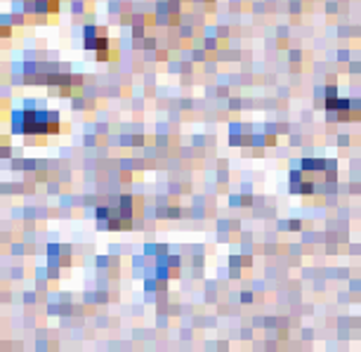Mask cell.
I'll return each instance as SVG.
<instances>
[{
    "label": "cell",
    "instance_id": "cell-1",
    "mask_svg": "<svg viewBox=\"0 0 361 352\" xmlns=\"http://www.w3.org/2000/svg\"><path fill=\"white\" fill-rule=\"evenodd\" d=\"M12 123H15L17 133H52V131H57L59 116H57V111L19 109L12 114Z\"/></svg>",
    "mask_w": 361,
    "mask_h": 352
},
{
    "label": "cell",
    "instance_id": "cell-2",
    "mask_svg": "<svg viewBox=\"0 0 361 352\" xmlns=\"http://www.w3.org/2000/svg\"><path fill=\"white\" fill-rule=\"evenodd\" d=\"M106 45H109V40L106 36L102 33V29H94V26H87L85 29V47L87 50H99V59H104V52L102 50H106Z\"/></svg>",
    "mask_w": 361,
    "mask_h": 352
},
{
    "label": "cell",
    "instance_id": "cell-3",
    "mask_svg": "<svg viewBox=\"0 0 361 352\" xmlns=\"http://www.w3.org/2000/svg\"><path fill=\"white\" fill-rule=\"evenodd\" d=\"M33 10L36 12H57L59 0H33Z\"/></svg>",
    "mask_w": 361,
    "mask_h": 352
}]
</instances>
